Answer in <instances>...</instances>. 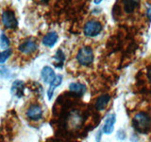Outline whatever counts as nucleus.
Wrapping results in <instances>:
<instances>
[{
  "label": "nucleus",
  "mask_w": 151,
  "mask_h": 142,
  "mask_svg": "<svg viewBox=\"0 0 151 142\" xmlns=\"http://www.w3.org/2000/svg\"><path fill=\"white\" fill-rule=\"evenodd\" d=\"M132 124L137 132L145 134L149 130L151 125L150 117L145 113H138L134 116Z\"/></svg>",
  "instance_id": "obj_1"
},
{
  "label": "nucleus",
  "mask_w": 151,
  "mask_h": 142,
  "mask_svg": "<svg viewBox=\"0 0 151 142\" xmlns=\"http://www.w3.org/2000/svg\"><path fill=\"white\" fill-rule=\"evenodd\" d=\"M78 62L82 65H89L93 62V52L90 46H83L77 55Z\"/></svg>",
  "instance_id": "obj_2"
},
{
  "label": "nucleus",
  "mask_w": 151,
  "mask_h": 142,
  "mask_svg": "<svg viewBox=\"0 0 151 142\" xmlns=\"http://www.w3.org/2000/svg\"><path fill=\"white\" fill-rule=\"evenodd\" d=\"M2 23L7 28H17L18 22L14 13L11 9H6L2 12Z\"/></svg>",
  "instance_id": "obj_3"
},
{
  "label": "nucleus",
  "mask_w": 151,
  "mask_h": 142,
  "mask_svg": "<svg viewBox=\"0 0 151 142\" xmlns=\"http://www.w3.org/2000/svg\"><path fill=\"white\" fill-rule=\"evenodd\" d=\"M102 30V25L98 21H89L84 26V34L88 37H94L98 35Z\"/></svg>",
  "instance_id": "obj_4"
},
{
  "label": "nucleus",
  "mask_w": 151,
  "mask_h": 142,
  "mask_svg": "<svg viewBox=\"0 0 151 142\" xmlns=\"http://www.w3.org/2000/svg\"><path fill=\"white\" fill-rule=\"evenodd\" d=\"M38 49V45L34 39H27L26 41H24L22 44L19 46L18 49L20 52L24 54H30L33 53L34 51H36V49Z\"/></svg>",
  "instance_id": "obj_5"
},
{
  "label": "nucleus",
  "mask_w": 151,
  "mask_h": 142,
  "mask_svg": "<svg viewBox=\"0 0 151 142\" xmlns=\"http://www.w3.org/2000/svg\"><path fill=\"white\" fill-rule=\"evenodd\" d=\"M27 117L29 118L30 120H39L42 117V109L38 104H33V105L28 107L27 110Z\"/></svg>",
  "instance_id": "obj_6"
},
{
  "label": "nucleus",
  "mask_w": 151,
  "mask_h": 142,
  "mask_svg": "<svg viewBox=\"0 0 151 142\" xmlns=\"http://www.w3.org/2000/svg\"><path fill=\"white\" fill-rule=\"evenodd\" d=\"M42 79L45 83H51L53 80L56 79V74L54 72V70L52 69L50 66H45L44 68L42 69Z\"/></svg>",
  "instance_id": "obj_7"
},
{
  "label": "nucleus",
  "mask_w": 151,
  "mask_h": 142,
  "mask_svg": "<svg viewBox=\"0 0 151 142\" xmlns=\"http://www.w3.org/2000/svg\"><path fill=\"white\" fill-rule=\"evenodd\" d=\"M115 120H116V117H115L114 114H110V115H108L105 120L103 129H102L103 133H105V134H108V135L111 134L113 131V126H114Z\"/></svg>",
  "instance_id": "obj_8"
},
{
  "label": "nucleus",
  "mask_w": 151,
  "mask_h": 142,
  "mask_svg": "<svg viewBox=\"0 0 151 142\" xmlns=\"http://www.w3.org/2000/svg\"><path fill=\"white\" fill-rule=\"evenodd\" d=\"M58 33L56 31H50L42 38V44L45 46L52 47L58 41Z\"/></svg>",
  "instance_id": "obj_9"
},
{
  "label": "nucleus",
  "mask_w": 151,
  "mask_h": 142,
  "mask_svg": "<svg viewBox=\"0 0 151 142\" xmlns=\"http://www.w3.org/2000/svg\"><path fill=\"white\" fill-rule=\"evenodd\" d=\"M61 83H63V76L57 75L56 79L50 83V86H49L48 90H47V97H48L49 99H52V96H53V93L55 91V89L58 86H60V85L61 84Z\"/></svg>",
  "instance_id": "obj_10"
},
{
  "label": "nucleus",
  "mask_w": 151,
  "mask_h": 142,
  "mask_svg": "<svg viewBox=\"0 0 151 142\" xmlns=\"http://www.w3.org/2000/svg\"><path fill=\"white\" fill-rule=\"evenodd\" d=\"M24 85H25V83L22 80H15V82H13L12 86V93L18 98L22 97L24 92Z\"/></svg>",
  "instance_id": "obj_11"
},
{
  "label": "nucleus",
  "mask_w": 151,
  "mask_h": 142,
  "mask_svg": "<svg viewBox=\"0 0 151 142\" xmlns=\"http://www.w3.org/2000/svg\"><path fill=\"white\" fill-rule=\"evenodd\" d=\"M110 95H108V94H104L102 95V96H100L98 99H97V101L96 102V107L97 110H104V109L106 108L107 106V104L109 103V101H110Z\"/></svg>",
  "instance_id": "obj_12"
},
{
  "label": "nucleus",
  "mask_w": 151,
  "mask_h": 142,
  "mask_svg": "<svg viewBox=\"0 0 151 142\" xmlns=\"http://www.w3.org/2000/svg\"><path fill=\"white\" fill-rule=\"evenodd\" d=\"M69 90L81 96V95H83L85 92H86V86H85V85L82 84V83H70V85H69Z\"/></svg>",
  "instance_id": "obj_13"
},
{
  "label": "nucleus",
  "mask_w": 151,
  "mask_h": 142,
  "mask_svg": "<svg viewBox=\"0 0 151 142\" xmlns=\"http://www.w3.org/2000/svg\"><path fill=\"white\" fill-rule=\"evenodd\" d=\"M54 59L56 61V63H54V65L56 67H63V62L65 60V56L63 54V50L58 49L56 52V55L54 57Z\"/></svg>",
  "instance_id": "obj_14"
},
{
  "label": "nucleus",
  "mask_w": 151,
  "mask_h": 142,
  "mask_svg": "<svg viewBox=\"0 0 151 142\" xmlns=\"http://www.w3.org/2000/svg\"><path fill=\"white\" fill-rule=\"evenodd\" d=\"M123 5H124V9H125V12H132L134 9L139 6V2L137 1H127L123 2Z\"/></svg>",
  "instance_id": "obj_15"
},
{
  "label": "nucleus",
  "mask_w": 151,
  "mask_h": 142,
  "mask_svg": "<svg viewBox=\"0 0 151 142\" xmlns=\"http://www.w3.org/2000/svg\"><path fill=\"white\" fill-rule=\"evenodd\" d=\"M9 38L6 36L5 33H2V34L0 35V47L4 50H7L9 49Z\"/></svg>",
  "instance_id": "obj_16"
},
{
  "label": "nucleus",
  "mask_w": 151,
  "mask_h": 142,
  "mask_svg": "<svg viewBox=\"0 0 151 142\" xmlns=\"http://www.w3.org/2000/svg\"><path fill=\"white\" fill-rule=\"evenodd\" d=\"M12 54V49H7V50H3L2 52H0V64H5V62L8 60V58Z\"/></svg>",
  "instance_id": "obj_17"
},
{
  "label": "nucleus",
  "mask_w": 151,
  "mask_h": 142,
  "mask_svg": "<svg viewBox=\"0 0 151 142\" xmlns=\"http://www.w3.org/2000/svg\"><path fill=\"white\" fill-rule=\"evenodd\" d=\"M146 14H147L148 18L151 20V7H148L147 9H146Z\"/></svg>",
  "instance_id": "obj_18"
}]
</instances>
